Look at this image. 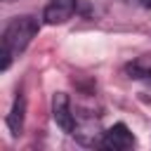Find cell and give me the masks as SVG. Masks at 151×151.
<instances>
[{"instance_id": "1", "label": "cell", "mask_w": 151, "mask_h": 151, "mask_svg": "<svg viewBox=\"0 0 151 151\" xmlns=\"http://www.w3.org/2000/svg\"><path fill=\"white\" fill-rule=\"evenodd\" d=\"M35 33H38V21L33 17L28 14L14 17L2 31V47H7L12 54H21L35 38Z\"/></svg>"}, {"instance_id": "2", "label": "cell", "mask_w": 151, "mask_h": 151, "mask_svg": "<svg viewBox=\"0 0 151 151\" xmlns=\"http://www.w3.org/2000/svg\"><path fill=\"white\" fill-rule=\"evenodd\" d=\"M101 146L109 151H127L134 146V134L127 130L125 123H116L113 127H109L101 137Z\"/></svg>"}, {"instance_id": "3", "label": "cell", "mask_w": 151, "mask_h": 151, "mask_svg": "<svg viewBox=\"0 0 151 151\" xmlns=\"http://www.w3.org/2000/svg\"><path fill=\"white\" fill-rule=\"evenodd\" d=\"M52 118H54V123H57L64 132L73 134L76 120H73L71 101H68V94H66V92H54V97H52Z\"/></svg>"}, {"instance_id": "4", "label": "cell", "mask_w": 151, "mask_h": 151, "mask_svg": "<svg viewBox=\"0 0 151 151\" xmlns=\"http://www.w3.org/2000/svg\"><path fill=\"white\" fill-rule=\"evenodd\" d=\"M76 7H78V0H50L47 7H45V12H42V19L50 26L64 24V21H68L73 17Z\"/></svg>"}, {"instance_id": "5", "label": "cell", "mask_w": 151, "mask_h": 151, "mask_svg": "<svg viewBox=\"0 0 151 151\" xmlns=\"http://www.w3.org/2000/svg\"><path fill=\"white\" fill-rule=\"evenodd\" d=\"M24 116H26V99H24V94L19 92V94L14 97L12 111H9V116H7V127H9V132H12L14 137H19L21 130H24Z\"/></svg>"}, {"instance_id": "6", "label": "cell", "mask_w": 151, "mask_h": 151, "mask_svg": "<svg viewBox=\"0 0 151 151\" xmlns=\"http://www.w3.org/2000/svg\"><path fill=\"white\" fill-rule=\"evenodd\" d=\"M0 57H2V61H0V68H2V71H7V68H9V64H12V57H14V54H12L7 47H2V50H0Z\"/></svg>"}, {"instance_id": "7", "label": "cell", "mask_w": 151, "mask_h": 151, "mask_svg": "<svg viewBox=\"0 0 151 151\" xmlns=\"http://www.w3.org/2000/svg\"><path fill=\"white\" fill-rule=\"evenodd\" d=\"M144 80H146V83H149V85H151V68H149V71H146V73H144Z\"/></svg>"}, {"instance_id": "8", "label": "cell", "mask_w": 151, "mask_h": 151, "mask_svg": "<svg viewBox=\"0 0 151 151\" xmlns=\"http://www.w3.org/2000/svg\"><path fill=\"white\" fill-rule=\"evenodd\" d=\"M139 2H142L144 7H151V0H139Z\"/></svg>"}, {"instance_id": "9", "label": "cell", "mask_w": 151, "mask_h": 151, "mask_svg": "<svg viewBox=\"0 0 151 151\" xmlns=\"http://www.w3.org/2000/svg\"><path fill=\"white\" fill-rule=\"evenodd\" d=\"M5 2H12V0H5Z\"/></svg>"}]
</instances>
